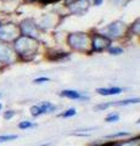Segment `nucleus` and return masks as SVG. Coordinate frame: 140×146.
<instances>
[{"label": "nucleus", "mask_w": 140, "mask_h": 146, "mask_svg": "<svg viewBox=\"0 0 140 146\" xmlns=\"http://www.w3.org/2000/svg\"><path fill=\"white\" fill-rule=\"evenodd\" d=\"M122 88L118 86H112V88H98L96 93L99 95H104V96H111V95H118L122 93Z\"/></svg>", "instance_id": "f257e3e1"}, {"label": "nucleus", "mask_w": 140, "mask_h": 146, "mask_svg": "<svg viewBox=\"0 0 140 146\" xmlns=\"http://www.w3.org/2000/svg\"><path fill=\"white\" fill-rule=\"evenodd\" d=\"M112 146H140V136H134L122 141H112Z\"/></svg>", "instance_id": "f03ea898"}, {"label": "nucleus", "mask_w": 140, "mask_h": 146, "mask_svg": "<svg viewBox=\"0 0 140 146\" xmlns=\"http://www.w3.org/2000/svg\"><path fill=\"white\" fill-rule=\"evenodd\" d=\"M140 102V98H134V99H125V100H121V101H112V102H107L108 107L112 106H128L132 104H139Z\"/></svg>", "instance_id": "7ed1b4c3"}, {"label": "nucleus", "mask_w": 140, "mask_h": 146, "mask_svg": "<svg viewBox=\"0 0 140 146\" xmlns=\"http://www.w3.org/2000/svg\"><path fill=\"white\" fill-rule=\"evenodd\" d=\"M60 96L71 99V100H80L82 99V94L78 93L77 90H62L60 93Z\"/></svg>", "instance_id": "20e7f679"}, {"label": "nucleus", "mask_w": 140, "mask_h": 146, "mask_svg": "<svg viewBox=\"0 0 140 146\" xmlns=\"http://www.w3.org/2000/svg\"><path fill=\"white\" fill-rule=\"evenodd\" d=\"M39 107H40V111H42L43 115L44 113H51L54 111H56V106L49 101H43L39 105Z\"/></svg>", "instance_id": "39448f33"}, {"label": "nucleus", "mask_w": 140, "mask_h": 146, "mask_svg": "<svg viewBox=\"0 0 140 146\" xmlns=\"http://www.w3.org/2000/svg\"><path fill=\"white\" fill-rule=\"evenodd\" d=\"M38 124L37 123H33L31 121H21L19 124H17V128L21 130H27V129H32V128H35Z\"/></svg>", "instance_id": "423d86ee"}, {"label": "nucleus", "mask_w": 140, "mask_h": 146, "mask_svg": "<svg viewBox=\"0 0 140 146\" xmlns=\"http://www.w3.org/2000/svg\"><path fill=\"white\" fill-rule=\"evenodd\" d=\"M127 136H130V133H128V131H117V133L110 134V135L105 136V138L108 140H117V139H122V138H127Z\"/></svg>", "instance_id": "0eeeda50"}, {"label": "nucleus", "mask_w": 140, "mask_h": 146, "mask_svg": "<svg viewBox=\"0 0 140 146\" xmlns=\"http://www.w3.org/2000/svg\"><path fill=\"white\" fill-rule=\"evenodd\" d=\"M118 121H119V115L117 112L108 113V115L106 116V118H105V122L106 123H116V122H118Z\"/></svg>", "instance_id": "6e6552de"}, {"label": "nucleus", "mask_w": 140, "mask_h": 146, "mask_svg": "<svg viewBox=\"0 0 140 146\" xmlns=\"http://www.w3.org/2000/svg\"><path fill=\"white\" fill-rule=\"evenodd\" d=\"M76 115H77V110L74 107H71L68 110H66V111H64L62 113H60L58 116L62 118H71V117H74Z\"/></svg>", "instance_id": "1a4fd4ad"}, {"label": "nucleus", "mask_w": 140, "mask_h": 146, "mask_svg": "<svg viewBox=\"0 0 140 146\" xmlns=\"http://www.w3.org/2000/svg\"><path fill=\"white\" fill-rule=\"evenodd\" d=\"M19 138L16 134H7V135H0V143H9V141H13Z\"/></svg>", "instance_id": "9d476101"}, {"label": "nucleus", "mask_w": 140, "mask_h": 146, "mask_svg": "<svg viewBox=\"0 0 140 146\" xmlns=\"http://www.w3.org/2000/svg\"><path fill=\"white\" fill-rule=\"evenodd\" d=\"M29 111H31V115H32L33 117H39V116L43 115L42 111H40L39 105H34V106H32L29 108Z\"/></svg>", "instance_id": "9b49d317"}, {"label": "nucleus", "mask_w": 140, "mask_h": 146, "mask_svg": "<svg viewBox=\"0 0 140 146\" xmlns=\"http://www.w3.org/2000/svg\"><path fill=\"white\" fill-rule=\"evenodd\" d=\"M15 115H16L15 111H12V110H7L6 112H4V118H5L6 121H9V119H11L12 117H15Z\"/></svg>", "instance_id": "f8f14e48"}, {"label": "nucleus", "mask_w": 140, "mask_h": 146, "mask_svg": "<svg viewBox=\"0 0 140 146\" xmlns=\"http://www.w3.org/2000/svg\"><path fill=\"white\" fill-rule=\"evenodd\" d=\"M50 79L48 78V77H40V78H37L34 79V83L35 84H42V83H45V82H49Z\"/></svg>", "instance_id": "ddd939ff"}, {"label": "nucleus", "mask_w": 140, "mask_h": 146, "mask_svg": "<svg viewBox=\"0 0 140 146\" xmlns=\"http://www.w3.org/2000/svg\"><path fill=\"white\" fill-rule=\"evenodd\" d=\"M110 52H111V54H115V55H119V54H122V49H118V48L111 49Z\"/></svg>", "instance_id": "4468645a"}, {"label": "nucleus", "mask_w": 140, "mask_h": 146, "mask_svg": "<svg viewBox=\"0 0 140 146\" xmlns=\"http://www.w3.org/2000/svg\"><path fill=\"white\" fill-rule=\"evenodd\" d=\"M39 146H51V143H46V144H42V145H39Z\"/></svg>", "instance_id": "2eb2a0df"}, {"label": "nucleus", "mask_w": 140, "mask_h": 146, "mask_svg": "<svg viewBox=\"0 0 140 146\" xmlns=\"http://www.w3.org/2000/svg\"><path fill=\"white\" fill-rule=\"evenodd\" d=\"M3 108V105H1V102H0V110H1Z\"/></svg>", "instance_id": "dca6fc26"}, {"label": "nucleus", "mask_w": 140, "mask_h": 146, "mask_svg": "<svg viewBox=\"0 0 140 146\" xmlns=\"http://www.w3.org/2000/svg\"><path fill=\"white\" fill-rule=\"evenodd\" d=\"M137 123H138V124H140V118H139V119H138V122H137Z\"/></svg>", "instance_id": "f3484780"}, {"label": "nucleus", "mask_w": 140, "mask_h": 146, "mask_svg": "<svg viewBox=\"0 0 140 146\" xmlns=\"http://www.w3.org/2000/svg\"><path fill=\"white\" fill-rule=\"evenodd\" d=\"M0 98H1V94H0Z\"/></svg>", "instance_id": "a211bd4d"}]
</instances>
